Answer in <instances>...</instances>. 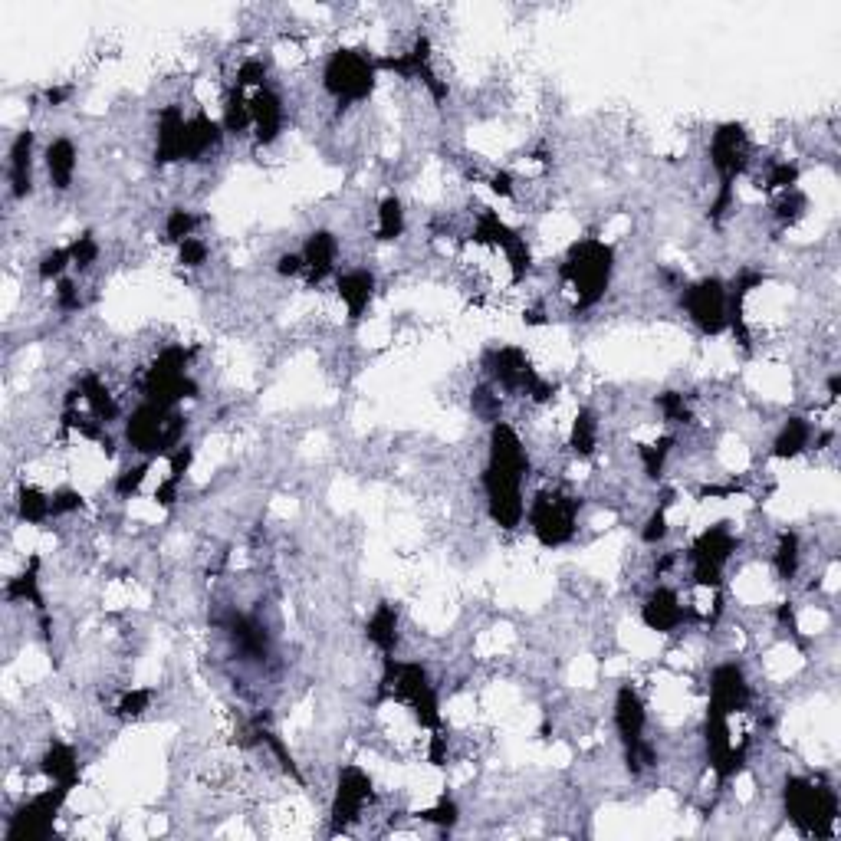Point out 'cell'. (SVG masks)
Wrapping results in <instances>:
<instances>
[{"label": "cell", "instance_id": "cell-1", "mask_svg": "<svg viewBox=\"0 0 841 841\" xmlns=\"http://www.w3.org/2000/svg\"><path fill=\"white\" fill-rule=\"evenodd\" d=\"M615 273V247L605 240L585 237L579 244H572L569 257L562 260L559 276L562 283H569V290L575 293V313L592 309L598 299L605 296L608 283Z\"/></svg>", "mask_w": 841, "mask_h": 841}, {"label": "cell", "instance_id": "cell-2", "mask_svg": "<svg viewBox=\"0 0 841 841\" xmlns=\"http://www.w3.org/2000/svg\"><path fill=\"white\" fill-rule=\"evenodd\" d=\"M382 697L388 700H401L411 713L414 720L421 723L424 730H444V720H441V704H437V690L431 684L428 671H424V664L418 661H395L388 654L385 658V671H382Z\"/></svg>", "mask_w": 841, "mask_h": 841}, {"label": "cell", "instance_id": "cell-3", "mask_svg": "<svg viewBox=\"0 0 841 841\" xmlns=\"http://www.w3.org/2000/svg\"><path fill=\"white\" fill-rule=\"evenodd\" d=\"M782 805H786L789 822L796 825L802 835L828 838L835 832L838 796L832 786L792 776V779H786V789H782Z\"/></svg>", "mask_w": 841, "mask_h": 841}, {"label": "cell", "instance_id": "cell-4", "mask_svg": "<svg viewBox=\"0 0 841 841\" xmlns=\"http://www.w3.org/2000/svg\"><path fill=\"white\" fill-rule=\"evenodd\" d=\"M188 428V418L175 408H161L152 401H142L125 421V441L132 444V451L152 457L175 454L181 447V434Z\"/></svg>", "mask_w": 841, "mask_h": 841}, {"label": "cell", "instance_id": "cell-5", "mask_svg": "<svg viewBox=\"0 0 841 841\" xmlns=\"http://www.w3.org/2000/svg\"><path fill=\"white\" fill-rule=\"evenodd\" d=\"M750 148H746V129L740 122H723L710 138V165L717 171V198L710 204V221H723V214L733 207V184L743 175Z\"/></svg>", "mask_w": 841, "mask_h": 841}, {"label": "cell", "instance_id": "cell-6", "mask_svg": "<svg viewBox=\"0 0 841 841\" xmlns=\"http://www.w3.org/2000/svg\"><path fill=\"white\" fill-rule=\"evenodd\" d=\"M615 730L621 740V750H625V766L631 776H641L644 769L654 766V746L648 743V710H644L641 694L631 684L618 687L615 697Z\"/></svg>", "mask_w": 841, "mask_h": 841}, {"label": "cell", "instance_id": "cell-7", "mask_svg": "<svg viewBox=\"0 0 841 841\" xmlns=\"http://www.w3.org/2000/svg\"><path fill=\"white\" fill-rule=\"evenodd\" d=\"M188 359L191 352L184 345H171L152 362V368L145 372L142 395L145 401L161 408H175L184 398H198V382L188 375Z\"/></svg>", "mask_w": 841, "mask_h": 841}, {"label": "cell", "instance_id": "cell-8", "mask_svg": "<svg viewBox=\"0 0 841 841\" xmlns=\"http://www.w3.org/2000/svg\"><path fill=\"white\" fill-rule=\"evenodd\" d=\"M322 86L339 106H355L375 92V60L362 50H336L322 69Z\"/></svg>", "mask_w": 841, "mask_h": 841}, {"label": "cell", "instance_id": "cell-9", "mask_svg": "<svg viewBox=\"0 0 841 841\" xmlns=\"http://www.w3.org/2000/svg\"><path fill=\"white\" fill-rule=\"evenodd\" d=\"M483 365H487L490 378L503 391L529 395L533 401H539V405L556 398V385L546 382V378L536 372L533 362H529V355L520 349V345H500V349H490Z\"/></svg>", "mask_w": 841, "mask_h": 841}, {"label": "cell", "instance_id": "cell-10", "mask_svg": "<svg viewBox=\"0 0 841 841\" xmlns=\"http://www.w3.org/2000/svg\"><path fill=\"white\" fill-rule=\"evenodd\" d=\"M526 516H529V526H533L536 539L546 549L566 546L575 536V523H579V500L569 497V493L546 490L533 500Z\"/></svg>", "mask_w": 841, "mask_h": 841}, {"label": "cell", "instance_id": "cell-11", "mask_svg": "<svg viewBox=\"0 0 841 841\" xmlns=\"http://www.w3.org/2000/svg\"><path fill=\"white\" fill-rule=\"evenodd\" d=\"M733 552H736V536H733L730 523L710 526L694 539L687 559H690V575H694V582L700 589H713V592L720 589L723 569H727V562L733 559Z\"/></svg>", "mask_w": 841, "mask_h": 841}, {"label": "cell", "instance_id": "cell-12", "mask_svg": "<svg viewBox=\"0 0 841 841\" xmlns=\"http://www.w3.org/2000/svg\"><path fill=\"white\" fill-rule=\"evenodd\" d=\"M69 786H56L40 792V796H33L27 805H20V809L10 815V825H7V841H46L53 835V825H56V815L66 805L69 799Z\"/></svg>", "mask_w": 841, "mask_h": 841}, {"label": "cell", "instance_id": "cell-13", "mask_svg": "<svg viewBox=\"0 0 841 841\" xmlns=\"http://www.w3.org/2000/svg\"><path fill=\"white\" fill-rule=\"evenodd\" d=\"M684 309L690 322L704 332V336H720L727 329V313H730V290L720 276H704L694 286L684 290Z\"/></svg>", "mask_w": 841, "mask_h": 841}, {"label": "cell", "instance_id": "cell-14", "mask_svg": "<svg viewBox=\"0 0 841 841\" xmlns=\"http://www.w3.org/2000/svg\"><path fill=\"white\" fill-rule=\"evenodd\" d=\"M474 240L477 244H490V247H500L506 253V260H510V270H513V283L526 280L529 267H533V253H529L526 240L516 234V230L503 221L497 211H490V207H483L474 221Z\"/></svg>", "mask_w": 841, "mask_h": 841}, {"label": "cell", "instance_id": "cell-15", "mask_svg": "<svg viewBox=\"0 0 841 841\" xmlns=\"http://www.w3.org/2000/svg\"><path fill=\"white\" fill-rule=\"evenodd\" d=\"M372 802V779L368 773H362L359 766H345L339 779H336V796H332L329 805V822L332 835L349 832V828L362 819L365 805Z\"/></svg>", "mask_w": 841, "mask_h": 841}, {"label": "cell", "instance_id": "cell-16", "mask_svg": "<svg viewBox=\"0 0 841 841\" xmlns=\"http://www.w3.org/2000/svg\"><path fill=\"white\" fill-rule=\"evenodd\" d=\"M523 477L516 474H503V470L487 467L483 470V493H487V510L490 520L500 529H516L526 516V503H523Z\"/></svg>", "mask_w": 841, "mask_h": 841}, {"label": "cell", "instance_id": "cell-17", "mask_svg": "<svg viewBox=\"0 0 841 841\" xmlns=\"http://www.w3.org/2000/svg\"><path fill=\"white\" fill-rule=\"evenodd\" d=\"M753 704V690L750 681H746L740 664H720L717 671L710 674V707L723 710L727 717L733 713L750 710Z\"/></svg>", "mask_w": 841, "mask_h": 841}, {"label": "cell", "instance_id": "cell-18", "mask_svg": "<svg viewBox=\"0 0 841 841\" xmlns=\"http://www.w3.org/2000/svg\"><path fill=\"white\" fill-rule=\"evenodd\" d=\"M641 621H644V628L658 631V635H671V631H677L687 621V608L681 605V595L674 589L658 585V589L644 598Z\"/></svg>", "mask_w": 841, "mask_h": 841}, {"label": "cell", "instance_id": "cell-19", "mask_svg": "<svg viewBox=\"0 0 841 841\" xmlns=\"http://www.w3.org/2000/svg\"><path fill=\"white\" fill-rule=\"evenodd\" d=\"M250 129L257 135V145H273L276 138L283 132V122H286V109H283V99L276 96L270 86L257 89L250 96Z\"/></svg>", "mask_w": 841, "mask_h": 841}, {"label": "cell", "instance_id": "cell-20", "mask_svg": "<svg viewBox=\"0 0 841 841\" xmlns=\"http://www.w3.org/2000/svg\"><path fill=\"white\" fill-rule=\"evenodd\" d=\"M339 260V237L332 230H313L303 247V267L309 273V283H322L326 276L336 273Z\"/></svg>", "mask_w": 841, "mask_h": 841}, {"label": "cell", "instance_id": "cell-21", "mask_svg": "<svg viewBox=\"0 0 841 841\" xmlns=\"http://www.w3.org/2000/svg\"><path fill=\"white\" fill-rule=\"evenodd\" d=\"M184 138H188V119H184L181 106H165L158 115V145H155L158 165L184 161Z\"/></svg>", "mask_w": 841, "mask_h": 841}, {"label": "cell", "instance_id": "cell-22", "mask_svg": "<svg viewBox=\"0 0 841 841\" xmlns=\"http://www.w3.org/2000/svg\"><path fill=\"white\" fill-rule=\"evenodd\" d=\"M336 293L349 309V319L359 322L365 316V309L372 306V296H375V276L368 270H345L339 273L336 280Z\"/></svg>", "mask_w": 841, "mask_h": 841}, {"label": "cell", "instance_id": "cell-23", "mask_svg": "<svg viewBox=\"0 0 841 841\" xmlns=\"http://www.w3.org/2000/svg\"><path fill=\"white\" fill-rule=\"evenodd\" d=\"M224 142V125L214 122L211 115H191L188 119V138H184V161H204L211 152H217Z\"/></svg>", "mask_w": 841, "mask_h": 841}, {"label": "cell", "instance_id": "cell-24", "mask_svg": "<svg viewBox=\"0 0 841 841\" xmlns=\"http://www.w3.org/2000/svg\"><path fill=\"white\" fill-rule=\"evenodd\" d=\"M40 769H43L46 779L56 782V786L76 789V782H79V756H76V750L69 743L53 740L50 746H46V753L40 759Z\"/></svg>", "mask_w": 841, "mask_h": 841}, {"label": "cell", "instance_id": "cell-25", "mask_svg": "<svg viewBox=\"0 0 841 841\" xmlns=\"http://www.w3.org/2000/svg\"><path fill=\"white\" fill-rule=\"evenodd\" d=\"M33 191V132L23 129L10 145V194L20 201Z\"/></svg>", "mask_w": 841, "mask_h": 841}, {"label": "cell", "instance_id": "cell-26", "mask_svg": "<svg viewBox=\"0 0 841 841\" xmlns=\"http://www.w3.org/2000/svg\"><path fill=\"white\" fill-rule=\"evenodd\" d=\"M227 628H230V638H234V644L247 654L250 661H263V658L270 654L267 628H263L257 618H250V615H230V618H227Z\"/></svg>", "mask_w": 841, "mask_h": 841}, {"label": "cell", "instance_id": "cell-27", "mask_svg": "<svg viewBox=\"0 0 841 841\" xmlns=\"http://www.w3.org/2000/svg\"><path fill=\"white\" fill-rule=\"evenodd\" d=\"M46 175L56 191H66L76 175V145L69 138H56L46 145Z\"/></svg>", "mask_w": 841, "mask_h": 841}, {"label": "cell", "instance_id": "cell-28", "mask_svg": "<svg viewBox=\"0 0 841 841\" xmlns=\"http://www.w3.org/2000/svg\"><path fill=\"white\" fill-rule=\"evenodd\" d=\"M365 635L368 641L375 644L378 651L385 654H395L398 648V608L391 605V602H382L372 612V618H368V625H365Z\"/></svg>", "mask_w": 841, "mask_h": 841}, {"label": "cell", "instance_id": "cell-29", "mask_svg": "<svg viewBox=\"0 0 841 841\" xmlns=\"http://www.w3.org/2000/svg\"><path fill=\"white\" fill-rule=\"evenodd\" d=\"M76 388H79V395H83L86 408L92 411V418H96L99 424L115 421V414H119V405H115L112 391H109L106 385H102L99 375H83V378H79Z\"/></svg>", "mask_w": 841, "mask_h": 841}, {"label": "cell", "instance_id": "cell-30", "mask_svg": "<svg viewBox=\"0 0 841 841\" xmlns=\"http://www.w3.org/2000/svg\"><path fill=\"white\" fill-rule=\"evenodd\" d=\"M809 444H812V424L805 418H789L786 424H782V431H779L776 444H773V457L776 460H792V457H799Z\"/></svg>", "mask_w": 841, "mask_h": 841}, {"label": "cell", "instance_id": "cell-31", "mask_svg": "<svg viewBox=\"0 0 841 841\" xmlns=\"http://www.w3.org/2000/svg\"><path fill=\"white\" fill-rule=\"evenodd\" d=\"M7 598L10 602H30L40 615H46L43 592H40V559L37 556L30 559V566L23 569L17 579L7 582Z\"/></svg>", "mask_w": 841, "mask_h": 841}, {"label": "cell", "instance_id": "cell-32", "mask_svg": "<svg viewBox=\"0 0 841 841\" xmlns=\"http://www.w3.org/2000/svg\"><path fill=\"white\" fill-rule=\"evenodd\" d=\"M773 566H776V575L782 582H792L799 575V566H802V546H799V533H792V529H782L779 533V543H776V552H773Z\"/></svg>", "mask_w": 841, "mask_h": 841}, {"label": "cell", "instance_id": "cell-33", "mask_svg": "<svg viewBox=\"0 0 841 841\" xmlns=\"http://www.w3.org/2000/svg\"><path fill=\"white\" fill-rule=\"evenodd\" d=\"M17 513H20L23 523L40 526L53 516V497L50 493H43L40 487H27V483H23L20 493H17Z\"/></svg>", "mask_w": 841, "mask_h": 841}, {"label": "cell", "instance_id": "cell-34", "mask_svg": "<svg viewBox=\"0 0 841 841\" xmlns=\"http://www.w3.org/2000/svg\"><path fill=\"white\" fill-rule=\"evenodd\" d=\"M569 447H572V451L579 454L582 460L595 454V447H598V418H595V411L582 408L579 414H575Z\"/></svg>", "mask_w": 841, "mask_h": 841}, {"label": "cell", "instance_id": "cell-35", "mask_svg": "<svg viewBox=\"0 0 841 841\" xmlns=\"http://www.w3.org/2000/svg\"><path fill=\"white\" fill-rule=\"evenodd\" d=\"M378 240H398L401 234H405V207H401V201L395 198V194H388V198H382V204H378Z\"/></svg>", "mask_w": 841, "mask_h": 841}, {"label": "cell", "instance_id": "cell-36", "mask_svg": "<svg viewBox=\"0 0 841 841\" xmlns=\"http://www.w3.org/2000/svg\"><path fill=\"white\" fill-rule=\"evenodd\" d=\"M674 444H677V437H674V434H664V437H658V441L638 447V457H641V464H644V474H648L651 480H658V477L664 474V464H667V457H671Z\"/></svg>", "mask_w": 841, "mask_h": 841}, {"label": "cell", "instance_id": "cell-37", "mask_svg": "<svg viewBox=\"0 0 841 841\" xmlns=\"http://www.w3.org/2000/svg\"><path fill=\"white\" fill-rule=\"evenodd\" d=\"M224 132L230 135H240V132H247L250 129V99L244 96V89H234L227 96V106H224Z\"/></svg>", "mask_w": 841, "mask_h": 841}, {"label": "cell", "instance_id": "cell-38", "mask_svg": "<svg viewBox=\"0 0 841 841\" xmlns=\"http://www.w3.org/2000/svg\"><path fill=\"white\" fill-rule=\"evenodd\" d=\"M194 227H198V214L184 211V207H175L165 221V240L168 244H184L188 237H194Z\"/></svg>", "mask_w": 841, "mask_h": 841}, {"label": "cell", "instance_id": "cell-39", "mask_svg": "<svg viewBox=\"0 0 841 841\" xmlns=\"http://www.w3.org/2000/svg\"><path fill=\"white\" fill-rule=\"evenodd\" d=\"M69 267H73V257H69V247H56V250L43 253V257H40L37 273H40V280H43V283H60V280H63V273H66Z\"/></svg>", "mask_w": 841, "mask_h": 841}, {"label": "cell", "instance_id": "cell-40", "mask_svg": "<svg viewBox=\"0 0 841 841\" xmlns=\"http://www.w3.org/2000/svg\"><path fill=\"white\" fill-rule=\"evenodd\" d=\"M671 503H674V497L667 493L658 510H654V513L648 516V523H644V529H641V543L658 546L661 539H667V510H671Z\"/></svg>", "mask_w": 841, "mask_h": 841}, {"label": "cell", "instance_id": "cell-41", "mask_svg": "<svg viewBox=\"0 0 841 841\" xmlns=\"http://www.w3.org/2000/svg\"><path fill=\"white\" fill-rule=\"evenodd\" d=\"M805 207H809V198H805L799 188L782 191V198L776 201V217L782 224H796L805 217Z\"/></svg>", "mask_w": 841, "mask_h": 841}, {"label": "cell", "instance_id": "cell-42", "mask_svg": "<svg viewBox=\"0 0 841 841\" xmlns=\"http://www.w3.org/2000/svg\"><path fill=\"white\" fill-rule=\"evenodd\" d=\"M69 257H73V267L79 270V273H86L92 263H96V257H99V244H96V237L89 234H79L73 244H69Z\"/></svg>", "mask_w": 841, "mask_h": 841}, {"label": "cell", "instance_id": "cell-43", "mask_svg": "<svg viewBox=\"0 0 841 841\" xmlns=\"http://www.w3.org/2000/svg\"><path fill=\"white\" fill-rule=\"evenodd\" d=\"M148 704H152V690H125L122 700L115 704V717H119V720H135V717H142V713L148 710Z\"/></svg>", "mask_w": 841, "mask_h": 841}, {"label": "cell", "instance_id": "cell-44", "mask_svg": "<svg viewBox=\"0 0 841 841\" xmlns=\"http://www.w3.org/2000/svg\"><path fill=\"white\" fill-rule=\"evenodd\" d=\"M658 408H661L667 424H687L690 421V408H687V398L681 395V391H661Z\"/></svg>", "mask_w": 841, "mask_h": 841}, {"label": "cell", "instance_id": "cell-45", "mask_svg": "<svg viewBox=\"0 0 841 841\" xmlns=\"http://www.w3.org/2000/svg\"><path fill=\"white\" fill-rule=\"evenodd\" d=\"M148 470H152V460H145V464H138V467H129V470H122V474L115 477V493H119L122 500L135 497V493L142 490V483H145V477H148Z\"/></svg>", "mask_w": 841, "mask_h": 841}, {"label": "cell", "instance_id": "cell-46", "mask_svg": "<svg viewBox=\"0 0 841 841\" xmlns=\"http://www.w3.org/2000/svg\"><path fill=\"white\" fill-rule=\"evenodd\" d=\"M799 184V168L792 165V161H776L773 168H769L766 175V191H792Z\"/></svg>", "mask_w": 841, "mask_h": 841}, {"label": "cell", "instance_id": "cell-47", "mask_svg": "<svg viewBox=\"0 0 841 841\" xmlns=\"http://www.w3.org/2000/svg\"><path fill=\"white\" fill-rule=\"evenodd\" d=\"M207 244L201 237H188L184 240V244H178V263L181 267H188V270H198V267H204L207 263Z\"/></svg>", "mask_w": 841, "mask_h": 841}, {"label": "cell", "instance_id": "cell-48", "mask_svg": "<svg viewBox=\"0 0 841 841\" xmlns=\"http://www.w3.org/2000/svg\"><path fill=\"white\" fill-rule=\"evenodd\" d=\"M421 822H431V825H441V828H454V825L460 822L457 802L441 799V802L434 805V809H424V812H421Z\"/></svg>", "mask_w": 841, "mask_h": 841}, {"label": "cell", "instance_id": "cell-49", "mask_svg": "<svg viewBox=\"0 0 841 841\" xmlns=\"http://www.w3.org/2000/svg\"><path fill=\"white\" fill-rule=\"evenodd\" d=\"M247 86H257L263 89L267 86V66L263 60H244L237 69V89H247Z\"/></svg>", "mask_w": 841, "mask_h": 841}, {"label": "cell", "instance_id": "cell-50", "mask_svg": "<svg viewBox=\"0 0 841 841\" xmlns=\"http://www.w3.org/2000/svg\"><path fill=\"white\" fill-rule=\"evenodd\" d=\"M53 497V516H66V513H76L79 506H83V493L73 490V487H60Z\"/></svg>", "mask_w": 841, "mask_h": 841}, {"label": "cell", "instance_id": "cell-51", "mask_svg": "<svg viewBox=\"0 0 841 841\" xmlns=\"http://www.w3.org/2000/svg\"><path fill=\"white\" fill-rule=\"evenodd\" d=\"M56 303H60V309H66V313H76L79 309V290H76V283L73 280H60L56 283Z\"/></svg>", "mask_w": 841, "mask_h": 841}, {"label": "cell", "instance_id": "cell-52", "mask_svg": "<svg viewBox=\"0 0 841 841\" xmlns=\"http://www.w3.org/2000/svg\"><path fill=\"white\" fill-rule=\"evenodd\" d=\"M303 270V253H280V260H276V273L280 276H299Z\"/></svg>", "mask_w": 841, "mask_h": 841}, {"label": "cell", "instance_id": "cell-53", "mask_svg": "<svg viewBox=\"0 0 841 841\" xmlns=\"http://www.w3.org/2000/svg\"><path fill=\"white\" fill-rule=\"evenodd\" d=\"M776 618H779V625L786 628L792 638H799V641H802L799 618H796V608H792V602H782V605H779V612H776Z\"/></svg>", "mask_w": 841, "mask_h": 841}, {"label": "cell", "instance_id": "cell-54", "mask_svg": "<svg viewBox=\"0 0 841 841\" xmlns=\"http://www.w3.org/2000/svg\"><path fill=\"white\" fill-rule=\"evenodd\" d=\"M428 759H431V766H444L447 763V736L444 730H437L431 736V743H428Z\"/></svg>", "mask_w": 841, "mask_h": 841}, {"label": "cell", "instance_id": "cell-55", "mask_svg": "<svg viewBox=\"0 0 841 841\" xmlns=\"http://www.w3.org/2000/svg\"><path fill=\"white\" fill-rule=\"evenodd\" d=\"M490 191L500 194V198H513L516 188H513V175H510V171H493V175H490Z\"/></svg>", "mask_w": 841, "mask_h": 841}, {"label": "cell", "instance_id": "cell-56", "mask_svg": "<svg viewBox=\"0 0 841 841\" xmlns=\"http://www.w3.org/2000/svg\"><path fill=\"white\" fill-rule=\"evenodd\" d=\"M474 398H477V408H480V414H487V418H497V398H493L487 388H480Z\"/></svg>", "mask_w": 841, "mask_h": 841}, {"label": "cell", "instance_id": "cell-57", "mask_svg": "<svg viewBox=\"0 0 841 841\" xmlns=\"http://www.w3.org/2000/svg\"><path fill=\"white\" fill-rule=\"evenodd\" d=\"M69 99V86H56V89H46V102L50 106H60V102Z\"/></svg>", "mask_w": 841, "mask_h": 841}, {"label": "cell", "instance_id": "cell-58", "mask_svg": "<svg viewBox=\"0 0 841 841\" xmlns=\"http://www.w3.org/2000/svg\"><path fill=\"white\" fill-rule=\"evenodd\" d=\"M838 391H841V378H838V375H832V378H828V395L838 398Z\"/></svg>", "mask_w": 841, "mask_h": 841}]
</instances>
